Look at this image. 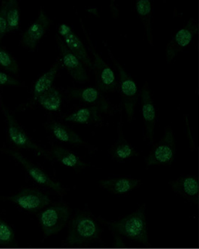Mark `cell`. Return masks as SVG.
<instances>
[{"label":"cell","mask_w":199,"mask_h":249,"mask_svg":"<svg viewBox=\"0 0 199 249\" xmlns=\"http://www.w3.org/2000/svg\"><path fill=\"white\" fill-rule=\"evenodd\" d=\"M109 227L117 235L142 244H148L146 217L144 206L130 215L126 216L117 222H112Z\"/></svg>","instance_id":"6da1fadb"},{"label":"cell","mask_w":199,"mask_h":249,"mask_svg":"<svg viewBox=\"0 0 199 249\" xmlns=\"http://www.w3.org/2000/svg\"><path fill=\"white\" fill-rule=\"evenodd\" d=\"M100 234V228L93 218L78 214L71 221L67 243L72 247L85 245L97 240Z\"/></svg>","instance_id":"7a4b0ae2"},{"label":"cell","mask_w":199,"mask_h":249,"mask_svg":"<svg viewBox=\"0 0 199 249\" xmlns=\"http://www.w3.org/2000/svg\"><path fill=\"white\" fill-rule=\"evenodd\" d=\"M109 56L115 64L119 72L120 93H121L123 105L126 110L127 119L131 121L134 117L135 109L139 99V91L137 84L133 78L127 73V71L122 66L109 50Z\"/></svg>","instance_id":"3957f363"},{"label":"cell","mask_w":199,"mask_h":249,"mask_svg":"<svg viewBox=\"0 0 199 249\" xmlns=\"http://www.w3.org/2000/svg\"><path fill=\"white\" fill-rule=\"evenodd\" d=\"M71 217V210L63 204L47 207L39 214V223L44 236L50 237L59 232Z\"/></svg>","instance_id":"277c9868"},{"label":"cell","mask_w":199,"mask_h":249,"mask_svg":"<svg viewBox=\"0 0 199 249\" xmlns=\"http://www.w3.org/2000/svg\"><path fill=\"white\" fill-rule=\"evenodd\" d=\"M175 139L170 127H167L161 140L151 149L147 157V166L169 165L175 160Z\"/></svg>","instance_id":"5b68a950"},{"label":"cell","mask_w":199,"mask_h":249,"mask_svg":"<svg viewBox=\"0 0 199 249\" xmlns=\"http://www.w3.org/2000/svg\"><path fill=\"white\" fill-rule=\"evenodd\" d=\"M2 111L7 120V126H8V136L10 142L16 147L20 149H31L37 152L39 155L44 156L47 158L51 160L50 154L38 145L36 144L29 137L26 132L22 129V127L18 124L14 116L10 113L7 108L2 105Z\"/></svg>","instance_id":"8992f818"},{"label":"cell","mask_w":199,"mask_h":249,"mask_svg":"<svg viewBox=\"0 0 199 249\" xmlns=\"http://www.w3.org/2000/svg\"><path fill=\"white\" fill-rule=\"evenodd\" d=\"M89 46L93 56V70L96 73V85L98 89L102 92H109L117 90L118 83L116 80L113 70L102 58L99 53L95 50L91 41L89 38Z\"/></svg>","instance_id":"52a82bcc"},{"label":"cell","mask_w":199,"mask_h":249,"mask_svg":"<svg viewBox=\"0 0 199 249\" xmlns=\"http://www.w3.org/2000/svg\"><path fill=\"white\" fill-rule=\"evenodd\" d=\"M6 198L29 213H36L51 203L47 194L31 188L22 190L18 194Z\"/></svg>","instance_id":"ba28073f"},{"label":"cell","mask_w":199,"mask_h":249,"mask_svg":"<svg viewBox=\"0 0 199 249\" xmlns=\"http://www.w3.org/2000/svg\"><path fill=\"white\" fill-rule=\"evenodd\" d=\"M4 152H7L9 155L13 157L15 160H17L19 163L23 165L25 170L29 175L30 177L38 185L47 187L54 191L58 193H63L65 189L61 186L60 183L51 178L45 172L43 171L41 168L37 167L35 164L29 161L26 157H23L21 154L19 153L17 151L12 150V149H6Z\"/></svg>","instance_id":"9c48e42d"},{"label":"cell","mask_w":199,"mask_h":249,"mask_svg":"<svg viewBox=\"0 0 199 249\" xmlns=\"http://www.w3.org/2000/svg\"><path fill=\"white\" fill-rule=\"evenodd\" d=\"M198 23L194 18L188 20L186 25L180 29L171 39L166 48V60L170 62L178 53L186 47L198 33Z\"/></svg>","instance_id":"30bf717a"},{"label":"cell","mask_w":199,"mask_h":249,"mask_svg":"<svg viewBox=\"0 0 199 249\" xmlns=\"http://www.w3.org/2000/svg\"><path fill=\"white\" fill-rule=\"evenodd\" d=\"M56 40L59 46L62 63L68 70L70 75L78 82H86L89 80V74L83 62L70 51L59 36H56Z\"/></svg>","instance_id":"8fae6325"},{"label":"cell","mask_w":199,"mask_h":249,"mask_svg":"<svg viewBox=\"0 0 199 249\" xmlns=\"http://www.w3.org/2000/svg\"><path fill=\"white\" fill-rule=\"evenodd\" d=\"M51 25V20L44 12H40L35 21L22 35L21 43L30 50H34Z\"/></svg>","instance_id":"7c38bea8"},{"label":"cell","mask_w":199,"mask_h":249,"mask_svg":"<svg viewBox=\"0 0 199 249\" xmlns=\"http://www.w3.org/2000/svg\"><path fill=\"white\" fill-rule=\"evenodd\" d=\"M143 120L145 126V136L147 139L152 142L154 139V129L157 121V112L152 100L151 91L148 83L143 87L141 92Z\"/></svg>","instance_id":"4fadbf2b"},{"label":"cell","mask_w":199,"mask_h":249,"mask_svg":"<svg viewBox=\"0 0 199 249\" xmlns=\"http://www.w3.org/2000/svg\"><path fill=\"white\" fill-rule=\"evenodd\" d=\"M171 188L174 192L181 195L188 201L198 204L199 183L196 176H183L171 182Z\"/></svg>","instance_id":"5bb4252c"},{"label":"cell","mask_w":199,"mask_h":249,"mask_svg":"<svg viewBox=\"0 0 199 249\" xmlns=\"http://www.w3.org/2000/svg\"><path fill=\"white\" fill-rule=\"evenodd\" d=\"M108 108L109 105H96L89 107L81 108L65 117V121L83 124L99 122L101 120V112H105Z\"/></svg>","instance_id":"9a60e30c"},{"label":"cell","mask_w":199,"mask_h":249,"mask_svg":"<svg viewBox=\"0 0 199 249\" xmlns=\"http://www.w3.org/2000/svg\"><path fill=\"white\" fill-rule=\"evenodd\" d=\"M141 184V180L131 178L120 177L102 180L99 186L116 195H125L133 191Z\"/></svg>","instance_id":"2e32d148"},{"label":"cell","mask_w":199,"mask_h":249,"mask_svg":"<svg viewBox=\"0 0 199 249\" xmlns=\"http://www.w3.org/2000/svg\"><path fill=\"white\" fill-rule=\"evenodd\" d=\"M47 128L51 132L59 142L69 143L74 146H86V142H84L81 136L77 134L72 129L60 123L50 122L47 124Z\"/></svg>","instance_id":"e0dca14e"},{"label":"cell","mask_w":199,"mask_h":249,"mask_svg":"<svg viewBox=\"0 0 199 249\" xmlns=\"http://www.w3.org/2000/svg\"><path fill=\"white\" fill-rule=\"evenodd\" d=\"M50 155L65 167L80 171L87 167V164L75 154L62 146H53Z\"/></svg>","instance_id":"ac0fdd59"},{"label":"cell","mask_w":199,"mask_h":249,"mask_svg":"<svg viewBox=\"0 0 199 249\" xmlns=\"http://www.w3.org/2000/svg\"><path fill=\"white\" fill-rule=\"evenodd\" d=\"M68 93L71 99L89 105H108V102L104 100L100 91L95 87L68 89Z\"/></svg>","instance_id":"d6986e66"},{"label":"cell","mask_w":199,"mask_h":249,"mask_svg":"<svg viewBox=\"0 0 199 249\" xmlns=\"http://www.w3.org/2000/svg\"><path fill=\"white\" fill-rule=\"evenodd\" d=\"M66 47L69 49L70 51L75 54L83 64L89 67L90 69H93V62L89 56L84 43L80 39L79 37L72 32L68 36L62 39Z\"/></svg>","instance_id":"ffe728a7"},{"label":"cell","mask_w":199,"mask_h":249,"mask_svg":"<svg viewBox=\"0 0 199 249\" xmlns=\"http://www.w3.org/2000/svg\"><path fill=\"white\" fill-rule=\"evenodd\" d=\"M59 69V62H57L47 72L37 79L33 89V97L34 100L36 101L42 93L53 87Z\"/></svg>","instance_id":"44dd1931"},{"label":"cell","mask_w":199,"mask_h":249,"mask_svg":"<svg viewBox=\"0 0 199 249\" xmlns=\"http://www.w3.org/2000/svg\"><path fill=\"white\" fill-rule=\"evenodd\" d=\"M136 9L144 24L147 40L152 45V7L151 1L148 0H139L136 1Z\"/></svg>","instance_id":"7402d4cb"},{"label":"cell","mask_w":199,"mask_h":249,"mask_svg":"<svg viewBox=\"0 0 199 249\" xmlns=\"http://www.w3.org/2000/svg\"><path fill=\"white\" fill-rule=\"evenodd\" d=\"M62 94L57 89L52 87L37 99L36 102L46 110L59 112L62 107Z\"/></svg>","instance_id":"603a6c76"},{"label":"cell","mask_w":199,"mask_h":249,"mask_svg":"<svg viewBox=\"0 0 199 249\" xmlns=\"http://www.w3.org/2000/svg\"><path fill=\"white\" fill-rule=\"evenodd\" d=\"M111 155L114 160L123 161L138 155L134 148L124 139L121 129L119 130V138L117 143L110 151Z\"/></svg>","instance_id":"cb8c5ba5"},{"label":"cell","mask_w":199,"mask_h":249,"mask_svg":"<svg viewBox=\"0 0 199 249\" xmlns=\"http://www.w3.org/2000/svg\"><path fill=\"white\" fill-rule=\"evenodd\" d=\"M5 18L8 32L18 30L20 26V13L18 1L16 0L4 1Z\"/></svg>","instance_id":"d4e9b609"},{"label":"cell","mask_w":199,"mask_h":249,"mask_svg":"<svg viewBox=\"0 0 199 249\" xmlns=\"http://www.w3.org/2000/svg\"><path fill=\"white\" fill-rule=\"evenodd\" d=\"M0 67L10 73L18 74V64L14 57L2 47H0Z\"/></svg>","instance_id":"484cf974"},{"label":"cell","mask_w":199,"mask_h":249,"mask_svg":"<svg viewBox=\"0 0 199 249\" xmlns=\"http://www.w3.org/2000/svg\"><path fill=\"white\" fill-rule=\"evenodd\" d=\"M13 228L0 218V246H9L15 243Z\"/></svg>","instance_id":"4316f807"},{"label":"cell","mask_w":199,"mask_h":249,"mask_svg":"<svg viewBox=\"0 0 199 249\" xmlns=\"http://www.w3.org/2000/svg\"><path fill=\"white\" fill-rule=\"evenodd\" d=\"M21 85L19 80L0 71V87H20Z\"/></svg>","instance_id":"83f0119b"},{"label":"cell","mask_w":199,"mask_h":249,"mask_svg":"<svg viewBox=\"0 0 199 249\" xmlns=\"http://www.w3.org/2000/svg\"><path fill=\"white\" fill-rule=\"evenodd\" d=\"M7 33L9 32L5 18V7H4V3L3 1L1 3V7H0V42L4 36L6 35Z\"/></svg>","instance_id":"f1b7e54d"},{"label":"cell","mask_w":199,"mask_h":249,"mask_svg":"<svg viewBox=\"0 0 199 249\" xmlns=\"http://www.w3.org/2000/svg\"><path fill=\"white\" fill-rule=\"evenodd\" d=\"M72 32H74V31H72V28L68 25L65 24V23L59 25V27H58V34H59V36L62 39L72 34Z\"/></svg>","instance_id":"f546056e"},{"label":"cell","mask_w":199,"mask_h":249,"mask_svg":"<svg viewBox=\"0 0 199 249\" xmlns=\"http://www.w3.org/2000/svg\"><path fill=\"white\" fill-rule=\"evenodd\" d=\"M87 11L89 12V13H93V14L96 15V16H99L96 7H90V8L88 9Z\"/></svg>","instance_id":"4dcf8cb0"}]
</instances>
